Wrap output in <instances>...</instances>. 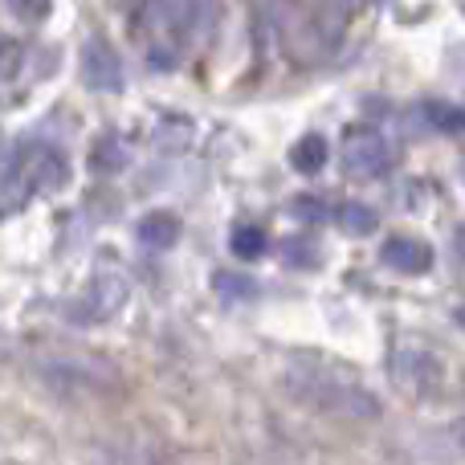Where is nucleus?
<instances>
[{
    "instance_id": "6",
    "label": "nucleus",
    "mask_w": 465,
    "mask_h": 465,
    "mask_svg": "<svg viewBox=\"0 0 465 465\" xmlns=\"http://www.w3.org/2000/svg\"><path fill=\"white\" fill-rule=\"evenodd\" d=\"M221 21V0H184V29L193 41H209Z\"/></svg>"
},
{
    "instance_id": "5",
    "label": "nucleus",
    "mask_w": 465,
    "mask_h": 465,
    "mask_svg": "<svg viewBox=\"0 0 465 465\" xmlns=\"http://www.w3.org/2000/svg\"><path fill=\"white\" fill-rule=\"evenodd\" d=\"M127 298H131L127 278L123 273H103L94 282V290H90V311H94V319H111V314H119L127 306Z\"/></svg>"
},
{
    "instance_id": "3",
    "label": "nucleus",
    "mask_w": 465,
    "mask_h": 465,
    "mask_svg": "<svg viewBox=\"0 0 465 465\" xmlns=\"http://www.w3.org/2000/svg\"><path fill=\"white\" fill-rule=\"evenodd\" d=\"M82 78H86L90 90H103V94L123 90V62L111 49V41L90 37L86 45H82Z\"/></svg>"
},
{
    "instance_id": "8",
    "label": "nucleus",
    "mask_w": 465,
    "mask_h": 465,
    "mask_svg": "<svg viewBox=\"0 0 465 465\" xmlns=\"http://www.w3.org/2000/svg\"><path fill=\"white\" fill-rule=\"evenodd\" d=\"M139 241L147 249H172L180 241V221L172 213H152V217L139 221Z\"/></svg>"
},
{
    "instance_id": "10",
    "label": "nucleus",
    "mask_w": 465,
    "mask_h": 465,
    "mask_svg": "<svg viewBox=\"0 0 465 465\" xmlns=\"http://www.w3.org/2000/svg\"><path fill=\"white\" fill-rule=\"evenodd\" d=\"M290 163H294V172H302V176L322 172V163H327V139H322V135L298 139L294 152H290Z\"/></svg>"
},
{
    "instance_id": "15",
    "label": "nucleus",
    "mask_w": 465,
    "mask_h": 465,
    "mask_svg": "<svg viewBox=\"0 0 465 465\" xmlns=\"http://www.w3.org/2000/svg\"><path fill=\"white\" fill-rule=\"evenodd\" d=\"M294 213H302V221H319L322 213H327V204L314 201V196H298V201H294Z\"/></svg>"
},
{
    "instance_id": "14",
    "label": "nucleus",
    "mask_w": 465,
    "mask_h": 465,
    "mask_svg": "<svg viewBox=\"0 0 465 465\" xmlns=\"http://www.w3.org/2000/svg\"><path fill=\"white\" fill-rule=\"evenodd\" d=\"M8 5H13V13L21 21H41L49 13V0H8Z\"/></svg>"
},
{
    "instance_id": "2",
    "label": "nucleus",
    "mask_w": 465,
    "mask_h": 465,
    "mask_svg": "<svg viewBox=\"0 0 465 465\" xmlns=\"http://www.w3.org/2000/svg\"><path fill=\"white\" fill-rule=\"evenodd\" d=\"M343 168L360 180L384 176L392 168V147L376 127H351L343 135Z\"/></svg>"
},
{
    "instance_id": "17",
    "label": "nucleus",
    "mask_w": 465,
    "mask_h": 465,
    "mask_svg": "<svg viewBox=\"0 0 465 465\" xmlns=\"http://www.w3.org/2000/svg\"><path fill=\"white\" fill-rule=\"evenodd\" d=\"M8 57H13V45H8L5 37H0V70H5V62H8Z\"/></svg>"
},
{
    "instance_id": "16",
    "label": "nucleus",
    "mask_w": 465,
    "mask_h": 465,
    "mask_svg": "<svg viewBox=\"0 0 465 465\" xmlns=\"http://www.w3.org/2000/svg\"><path fill=\"white\" fill-rule=\"evenodd\" d=\"M327 8H331V13H339V16H347V13H355V8H360V0H327Z\"/></svg>"
},
{
    "instance_id": "1",
    "label": "nucleus",
    "mask_w": 465,
    "mask_h": 465,
    "mask_svg": "<svg viewBox=\"0 0 465 465\" xmlns=\"http://www.w3.org/2000/svg\"><path fill=\"white\" fill-rule=\"evenodd\" d=\"M286 388L294 401L311 404L314 412H331V417H360V420H371L380 417V401L360 388L355 380H343V376H327L322 368L314 363H294L286 371Z\"/></svg>"
},
{
    "instance_id": "13",
    "label": "nucleus",
    "mask_w": 465,
    "mask_h": 465,
    "mask_svg": "<svg viewBox=\"0 0 465 465\" xmlns=\"http://www.w3.org/2000/svg\"><path fill=\"white\" fill-rule=\"evenodd\" d=\"M213 290H217L225 302H237V298H253V286H249L245 278H237V273H217V278H213Z\"/></svg>"
},
{
    "instance_id": "12",
    "label": "nucleus",
    "mask_w": 465,
    "mask_h": 465,
    "mask_svg": "<svg viewBox=\"0 0 465 465\" xmlns=\"http://www.w3.org/2000/svg\"><path fill=\"white\" fill-rule=\"evenodd\" d=\"M339 225H343V232H351V237H368V232H376L380 217L368 204H343L339 209Z\"/></svg>"
},
{
    "instance_id": "11",
    "label": "nucleus",
    "mask_w": 465,
    "mask_h": 465,
    "mask_svg": "<svg viewBox=\"0 0 465 465\" xmlns=\"http://www.w3.org/2000/svg\"><path fill=\"white\" fill-rule=\"evenodd\" d=\"M425 123L433 131H445V135H461L465 131V106H453V103H425L420 106Z\"/></svg>"
},
{
    "instance_id": "7",
    "label": "nucleus",
    "mask_w": 465,
    "mask_h": 465,
    "mask_svg": "<svg viewBox=\"0 0 465 465\" xmlns=\"http://www.w3.org/2000/svg\"><path fill=\"white\" fill-rule=\"evenodd\" d=\"M392 371L404 388H420L437 376V363H433V355H425V351H396Z\"/></svg>"
},
{
    "instance_id": "4",
    "label": "nucleus",
    "mask_w": 465,
    "mask_h": 465,
    "mask_svg": "<svg viewBox=\"0 0 465 465\" xmlns=\"http://www.w3.org/2000/svg\"><path fill=\"white\" fill-rule=\"evenodd\" d=\"M380 257H384V265L396 273H425L429 265H433V249L417 237H388Z\"/></svg>"
},
{
    "instance_id": "9",
    "label": "nucleus",
    "mask_w": 465,
    "mask_h": 465,
    "mask_svg": "<svg viewBox=\"0 0 465 465\" xmlns=\"http://www.w3.org/2000/svg\"><path fill=\"white\" fill-rule=\"evenodd\" d=\"M265 245H270L265 229H262V225H249V221L232 225V232H229V249L241 257V262H253V257H262Z\"/></svg>"
}]
</instances>
